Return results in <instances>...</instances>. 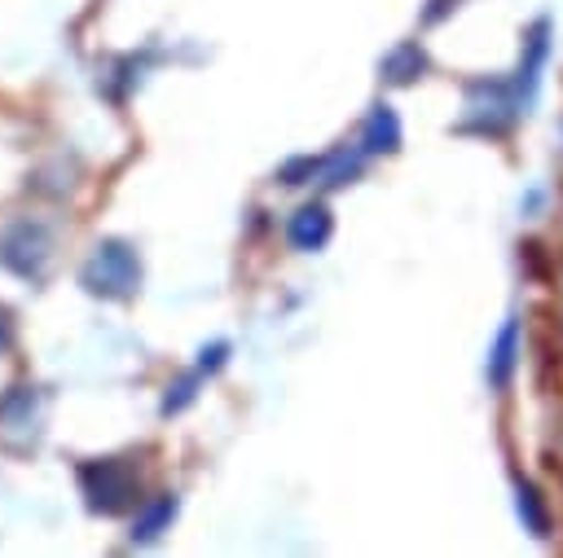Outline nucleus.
<instances>
[{"label": "nucleus", "instance_id": "nucleus-1", "mask_svg": "<svg viewBox=\"0 0 563 558\" xmlns=\"http://www.w3.org/2000/svg\"><path fill=\"white\" fill-rule=\"evenodd\" d=\"M79 286L92 294V299H106V303H128L136 299L141 290V255L132 242L123 237H101L84 268H79Z\"/></svg>", "mask_w": 563, "mask_h": 558}, {"label": "nucleus", "instance_id": "nucleus-2", "mask_svg": "<svg viewBox=\"0 0 563 558\" xmlns=\"http://www.w3.org/2000/svg\"><path fill=\"white\" fill-rule=\"evenodd\" d=\"M79 479V492H84V505L92 514H128L132 505H141V470L132 457H92V461H79L75 470Z\"/></svg>", "mask_w": 563, "mask_h": 558}, {"label": "nucleus", "instance_id": "nucleus-3", "mask_svg": "<svg viewBox=\"0 0 563 558\" xmlns=\"http://www.w3.org/2000/svg\"><path fill=\"white\" fill-rule=\"evenodd\" d=\"M0 264L13 277L40 286L48 277V268H53V233H48V224H40V220H13L0 233Z\"/></svg>", "mask_w": 563, "mask_h": 558}, {"label": "nucleus", "instance_id": "nucleus-4", "mask_svg": "<svg viewBox=\"0 0 563 558\" xmlns=\"http://www.w3.org/2000/svg\"><path fill=\"white\" fill-rule=\"evenodd\" d=\"M44 431V391L31 382L9 387L0 400V448L4 453H31Z\"/></svg>", "mask_w": 563, "mask_h": 558}, {"label": "nucleus", "instance_id": "nucleus-5", "mask_svg": "<svg viewBox=\"0 0 563 558\" xmlns=\"http://www.w3.org/2000/svg\"><path fill=\"white\" fill-rule=\"evenodd\" d=\"M330 233H334V220H330L325 202H303L286 224V237L295 250H321L330 242Z\"/></svg>", "mask_w": 563, "mask_h": 558}, {"label": "nucleus", "instance_id": "nucleus-6", "mask_svg": "<svg viewBox=\"0 0 563 558\" xmlns=\"http://www.w3.org/2000/svg\"><path fill=\"white\" fill-rule=\"evenodd\" d=\"M172 518H176V496L172 492H154L150 501H141L136 505V518H132V545H150V540H158L167 527H172Z\"/></svg>", "mask_w": 563, "mask_h": 558}, {"label": "nucleus", "instance_id": "nucleus-7", "mask_svg": "<svg viewBox=\"0 0 563 558\" xmlns=\"http://www.w3.org/2000/svg\"><path fill=\"white\" fill-rule=\"evenodd\" d=\"M361 149L365 154H396L400 149V119L391 105H374L361 123Z\"/></svg>", "mask_w": 563, "mask_h": 558}, {"label": "nucleus", "instance_id": "nucleus-8", "mask_svg": "<svg viewBox=\"0 0 563 558\" xmlns=\"http://www.w3.org/2000/svg\"><path fill=\"white\" fill-rule=\"evenodd\" d=\"M422 70H427V53H422L413 40L396 44V48L383 57V79H387V83H413Z\"/></svg>", "mask_w": 563, "mask_h": 558}, {"label": "nucleus", "instance_id": "nucleus-9", "mask_svg": "<svg viewBox=\"0 0 563 558\" xmlns=\"http://www.w3.org/2000/svg\"><path fill=\"white\" fill-rule=\"evenodd\" d=\"M515 351H519V325H515V321H506V325L497 330L493 351H488V382H493V387H506V382H510Z\"/></svg>", "mask_w": 563, "mask_h": 558}, {"label": "nucleus", "instance_id": "nucleus-10", "mask_svg": "<svg viewBox=\"0 0 563 558\" xmlns=\"http://www.w3.org/2000/svg\"><path fill=\"white\" fill-rule=\"evenodd\" d=\"M202 378H207L202 369H189V373H180L176 382H167V395H163V417H172V413L189 409V404H194V395H198V382H202Z\"/></svg>", "mask_w": 563, "mask_h": 558}, {"label": "nucleus", "instance_id": "nucleus-11", "mask_svg": "<svg viewBox=\"0 0 563 558\" xmlns=\"http://www.w3.org/2000/svg\"><path fill=\"white\" fill-rule=\"evenodd\" d=\"M519 514L528 518V527H532L537 536H545V510H541V501H537V492H532L528 483H519Z\"/></svg>", "mask_w": 563, "mask_h": 558}, {"label": "nucleus", "instance_id": "nucleus-12", "mask_svg": "<svg viewBox=\"0 0 563 558\" xmlns=\"http://www.w3.org/2000/svg\"><path fill=\"white\" fill-rule=\"evenodd\" d=\"M224 360H229V343H211V347H202V351H198V369H202V373L224 369Z\"/></svg>", "mask_w": 563, "mask_h": 558}, {"label": "nucleus", "instance_id": "nucleus-13", "mask_svg": "<svg viewBox=\"0 0 563 558\" xmlns=\"http://www.w3.org/2000/svg\"><path fill=\"white\" fill-rule=\"evenodd\" d=\"M13 338H18V321H13V312L0 303V351H9Z\"/></svg>", "mask_w": 563, "mask_h": 558}]
</instances>
